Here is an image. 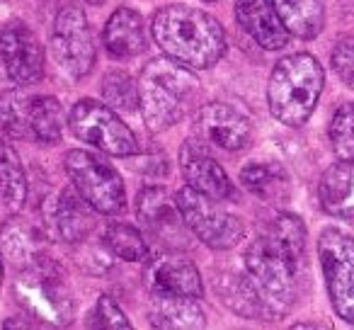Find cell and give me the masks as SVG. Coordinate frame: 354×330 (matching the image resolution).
<instances>
[{"instance_id": "1", "label": "cell", "mask_w": 354, "mask_h": 330, "mask_svg": "<svg viewBox=\"0 0 354 330\" xmlns=\"http://www.w3.org/2000/svg\"><path fill=\"white\" fill-rule=\"evenodd\" d=\"M151 35L167 59L207 71L226 54V32L216 17L189 6H165L153 15Z\"/></svg>"}, {"instance_id": "2", "label": "cell", "mask_w": 354, "mask_h": 330, "mask_svg": "<svg viewBox=\"0 0 354 330\" xmlns=\"http://www.w3.org/2000/svg\"><path fill=\"white\" fill-rule=\"evenodd\" d=\"M199 80L192 68L172 59H153L138 75V109L151 131H165L194 107Z\"/></svg>"}, {"instance_id": "3", "label": "cell", "mask_w": 354, "mask_h": 330, "mask_svg": "<svg viewBox=\"0 0 354 330\" xmlns=\"http://www.w3.org/2000/svg\"><path fill=\"white\" fill-rule=\"evenodd\" d=\"M325 85V73L310 54H289L274 64L267 83V102L277 122L301 127L310 119Z\"/></svg>"}, {"instance_id": "4", "label": "cell", "mask_w": 354, "mask_h": 330, "mask_svg": "<svg viewBox=\"0 0 354 330\" xmlns=\"http://www.w3.org/2000/svg\"><path fill=\"white\" fill-rule=\"evenodd\" d=\"M15 299L27 311V315L37 318L41 325L66 328L73 323V299L68 284L59 262L46 253L17 277Z\"/></svg>"}, {"instance_id": "5", "label": "cell", "mask_w": 354, "mask_h": 330, "mask_svg": "<svg viewBox=\"0 0 354 330\" xmlns=\"http://www.w3.org/2000/svg\"><path fill=\"white\" fill-rule=\"evenodd\" d=\"M304 262L291 257L284 248L277 246L265 233L255 238L245 250V272L255 286L260 289L262 299L272 309L277 318L286 315L296 301V277Z\"/></svg>"}, {"instance_id": "6", "label": "cell", "mask_w": 354, "mask_h": 330, "mask_svg": "<svg viewBox=\"0 0 354 330\" xmlns=\"http://www.w3.org/2000/svg\"><path fill=\"white\" fill-rule=\"evenodd\" d=\"M64 168L75 192L97 214L117 217L127 209V190H124L122 175L100 156L75 148L66 153Z\"/></svg>"}, {"instance_id": "7", "label": "cell", "mask_w": 354, "mask_h": 330, "mask_svg": "<svg viewBox=\"0 0 354 330\" xmlns=\"http://www.w3.org/2000/svg\"><path fill=\"white\" fill-rule=\"evenodd\" d=\"M68 124L75 138L109 153V156L129 158L141 151L138 138L119 119L117 109H112L107 102H97L90 98L78 100L71 109Z\"/></svg>"}, {"instance_id": "8", "label": "cell", "mask_w": 354, "mask_h": 330, "mask_svg": "<svg viewBox=\"0 0 354 330\" xmlns=\"http://www.w3.org/2000/svg\"><path fill=\"white\" fill-rule=\"evenodd\" d=\"M177 209L183 214L187 228L214 250H228L236 248L245 238V226L238 217L218 204V199H212L207 194L197 192L194 187L185 185L175 194Z\"/></svg>"}, {"instance_id": "9", "label": "cell", "mask_w": 354, "mask_h": 330, "mask_svg": "<svg viewBox=\"0 0 354 330\" xmlns=\"http://www.w3.org/2000/svg\"><path fill=\"white\" fill-rule=\"evenodd\" d=\"M318 260L335 313L354 325V238L337 226H325L318 236Z\"/></svg>"}, {"instance_id": "10", "label": "cell", "mask_w": 354, "mask_h": 330, "mask_svg": "<svg viewBox=\"0 0 354 330\" xmlns=\"http://www.w3.org/2000/svg\"><path fill=\"white\" fill-rule=\"evenodd\" d=\"M54 59L71 78H85L95 66V42L88 15L80 6H66L54 20L51 32Z\"/></svg>"}, {"instance_id": "11", "label": "cell", "mask_w": 354, "mask_h": 330, "mask_svg": "<svg viewBox=\"0 0 354 330\" xmlns=\"http://www.w3.org/2000/svg\"><path fill=\"white\" fill-rule=\"evenodd\" d=\"M0 61L20 88H30L44 78V46L20 20L8 22L0 32Z\"/></svg>"}, {"instance_id": "12", "label": "cell", "mask_w": 354, "mask_h": 330, "mask_svg": "<svg viewBox=\"0 0 354 330\" xmlns=\"http://www.w3.org/2000/svg\"><path fill=\"white\" fill-rule=\"evenodd\" d=\"M136 217L146 233L165 248H187V223L165 187H143L136 197Z\"/></svg>"}, {"instance_id": "13", "label": "cell", "mask_w": 354, "mask_h": 330, "mask_svg": "<svg viewBox=\"0 0 354 330\" xmlns=\"http://www.w3.org/2000/svg\"><path fill=\"white\" fill-rule=\"evenodd\" d=\"M180 168H183L189 187L207 194V197L218 199V202H238V197H241L236 185L231 183L226 170L218 165L216 158L209 153L207 141H202V138H189L183 143Z\"/></svg>"}, {"instance_id": "14", "label": "cell", "mask_w": 354, "mask_h": 330, "mask_svg": "<svg viewBox=\"0 0 354 330\" xmlns=\"http://www.w3.org/2000/svg\"><path fill=\"white\" fill-rule=\"evenodd\" d=\"M143 265V282L148 291L158 296H189L202 299L204 284L197 265L172 253H158L146 257Z\"/></svg>"}, {"instance_id": "15", "label": "cell", "mask_w": 354, "mask_h": 330, "mask_svg": "<svg viewBox=\"0 0 354 330\" xmlns=\"http://www.w3.org/2000/svg\"><path fill=\"white\" fill-rule=\"evenodd\" d=\"M194 131L202 141L223 151H243L252 141V124L241 109L226 102H209L197 112Z\"/></svg>"}, {"instance_id": "16", "label": "cell", "mask_w": 354, "mask_h": 330, "mask_svg": "<svg viewBox=\"0 0 354 330\" xmlns=\"http://www.w3.org/2000/svg\"><path fill=\"white\" fill-rule=\"evenodd\" d=\"M95 209L73 190H61L46 199L44 219L51 236L64 243H83L95 228Z\"/></svg>"}, {"instance_id": "17", "label": "cell", "mask_w": 354, "mask_h": 330, "mask_svg": "<svg viewBox=\"0 0 354 330\" xmlns=\"http://www.w3.org/2000/svg\"><path fill=\"white\" fill-rule=\"evenodd\" d=\"M236 22L267 51H279L289 44L291 35L277 12L274 0H236Z\"/></svg>"}, {"instance_id": "18", "label": "cell", "mask_w": 354, "mask_h": 330, "mask_svg": "<svg viewBox=\"0 0 354 330\" xmlns=\"http://www.w3.org/2000/svg\"><path fill=\"white\" fill-rule=\"evenodd\" d=\"M214 289H216L218 299L233 311V313L243 315L250 320H277L267 301L262 299L260 289L255 282L250 279L248 272H221L214 279Z\"/></svg>"}, {"instance_id": "19", "label": "cell", "mask_w": 354, "mask_h": 330, "mask_svg": "<svg viewBox=\"0 0 354 330\" xmlns=\"http://www.w3.org/2000/svg\"><path fill=\"white\" fill-rule=\"evenodd\" d=\"M102 44L112 59L129 61L146 49V27L136 10L119 8L109 15L102 30Z\"/></svg>"}, {"instance_id": "20", "label": "cell", "mask_w": 354, "mask_h": 330, "mask_svg": "<svg viewBox=\"0 0 354 330\" xmlns=\"http://www.w3.org/2000/svg\"><path fill=\"white\" fill-rule=\"evenodd\" d=\"M318 202L328 217L354 221V163L330 165L318 183Z\"/></svg>"}, {"instance_id": "21", "label": "cell", "mask_w": 354, "mask_h": 330, "mask_svg": "<svg viewBox=\"0 0 354 330\" xmlns=\"http://www.w3.org/2000/svg\"><path fill=\"white\" fill-rule=\"evenodd\" d=\"M153 328H183L194 330L207 325V315H204L199 299H189V296H158L151 294V311H148Z\"/></svg>"}, {"instance_id": "22", "label": "cell", "mask_w": 354, "mask_h": 330, "mask_svg": "<svg viewBox=\"0 0 354 330\" xmlns=\"http://www.w3.org/2000/svg\"><path fill=\"white\" fill-rule=\"evenodd\" d=\"M286 32L299 39H313L325 27V0H274Z\"/></svg>"}, {"instance_id": "23", "label": "cell", "mask_w": 354, "mask_h": 330, "mask_svg": "<svg viewBox=\"0 0 354 330\" xmlns=\"http://www.w3.org/2000/svg\"><path fill=\"white\" fill-rule=\"evenodd\" d=\"M241 185L262 202H281L289 197L291 183L279 163H250L241 170Z\"/></svg>"}, {"instance_id": "24", "label": "cell", "mask_w": 354, "mask_h": 330, "mask_svg": "<svg viewBox=\"0 0 354 330\" xmlns=\"http://www.w3.org/2000/svg\"><path fill=\"white\" fill-rule=\"evenodd\" d=\"M27 199V175L10 143L0 141V209L17 214Z\"/></svg>"}, {"instance_id": "25", "label": "cell", "mask_w": 354, "mask_h": 330, "mask_svg": "<svg viewBox=\"0 0 354 330\" xmlns=\"http://www.w3.org/2000/svg\"><path fill=\"white\" fill-rule=\"evenodd\" d=\"M0 250L17 270L35 265L44 255V248H41V241L35 233V228L27 226L25 221H17V219L8 221L0 231Z\"/></svg>"}, {"instance_id": "26", "label": "cell", "mask_w": 354, "mask_h": 330, "mask_svg": "<svg viewBox=\"0 0 354 330\" xmlns=\"http://www.w3.org/2000/svg\"><path fill=\"white\" fill-rule=\"evenodd\" d=\"M30 134L41 143H56L64 134V109L51 95L30 98Z\"/></svg>"}, {"instance_id": "27", "label": "cell", "mask_w": 354, "mask_h": 330, "mask_svg": "<svg viewBox=\"0 0 354 330\" xmlns=\"http://www.w3.org/2000/svg\"><path fill=\"white\" fill-rule=\"evenodd\" d=\"M267 238L277 243L279 248H284L291 257H296L299 262H304L306 257V226L301 221V217L289 212H277L272 214V219L262 228Z\"/></svg>"}, {"instance_id": "28", "label": "cell", "mask_w": 354, "mask_h": 330, "mask_svg": "<svg viewBox=\"0 0 354 330\" xmlns=\"http://www.w3.org/2000/svg\"><path fill=\"white\" fill-rule=\"evenodd\" d=\"M102 246L114 257L127 262H141L148 257V243L136 226L122 221H112L102 231Z\"/></svg>"}, {"instance_id": "29", "label": "cell", "mask_w": 354, "mask_h": 330, "mask_svg": "<svg viewBox=\"0 0 354 330\" xmlns=\"http://www.w3.org/2000/svg\"><path fill=\"white\" fill-rule=\"evenodd\" d=\"M30 95L22 90H6L0 93V134L10 138L30 136Z\"/></svg>"}, {"instance_id": "30", "label": "cell", "mask_w": 354, "mask_h": 330, "mask_svg": "<svg viewBox=\"0 0 354 330\" xmlns=\"http://www.w3.org/2000/svg\"><path fill=\"white\" fill-rule=\"evenodd\" d=\"M102 100L117 112H136L138 80H133L127 71H109L102 78Z\"/></svg>"}, {"instance_id": "31", "label": "cell", "mask_w": 354, "mask_h": 330, "mask_svg": "<svg viewBox=\"0 0 354 330\" xmlns=\"http://www.w3.org/2000/svg\"><path fill=\"white\" fill-rule=\"evenodd\" d=\"M330 146L337 161L354 163V102H347L335 112L328 129Z\"/></svg>"}, {"instance_id": "32", "label": "cell", "mask_w": 354, "mask_h": 330, "mask_svg": "<svg viewBox=\"0 0 354 330\" xmlns=\"http://www.w3.org/2000/svg\"><path fill=\"white\" fill-rule=\"evenodd\" d=\"M90 328H107V330H129L131 328V320L127 318L119 304L112 296H100L95 311L90 313L88 320Z\"/></svg>"}, {"instance_id": "33", "label": "cell", "mask_w": 354, "mask_h": 330, "mask_svg": "<svg viewBox=\"0 0 354 330\" xmlns=\"http://www.w3.org/2000/svg\"><path fill=\"white\" fill-rule=\"evenodd\" d=\"M333 68L349 88H354V35H344L333 49Z\"/></svg>"}, {"instance_id": "34", "label": "cell", "mask_w": 354, "mask_h": 330, "mask_svg": "<svg viewBox=\"0 0 354 330\" xmlns=\"http://www.w3.org/2000/svg\"><path fill=\"white\" fill-rule=\"evenodd\" d=\"M85 3H90V6H100V3H104V0H85Z\"/></svg>"}, {"instance_id": "35", "label": "cell", "mask_w": 354, "mask_h": 330, "mask_svg": "<svg viewBox=\"0 0 354 330\" xmlns=\"http://www.w3.org/2000/svg\"><path fill=\"white\" fill-rule=\"evenodd\" d=\"M0 282H3V257H0Z\"/></svg>"}, {"instance_id": "36", "label": "cell", "mask_w": 354, "mask_h": 330, "mask_svg": "<svg viewBox=\"0 0 354 330\" xmlns=\"http://www.w3.org/2000/svg\"><path fill=\"white\" fill-rule=\"evenodd\" d=\"M204 3H216V0H204Z\"/></svg>"}]
</instances>
